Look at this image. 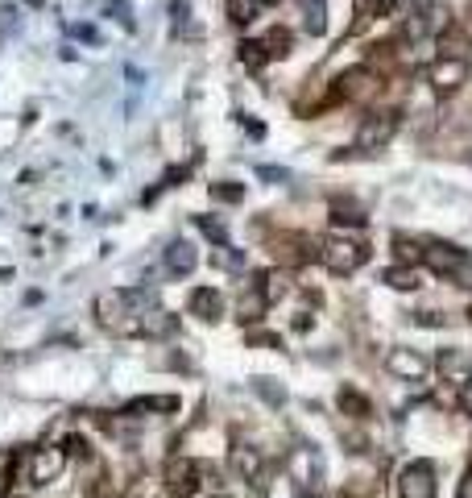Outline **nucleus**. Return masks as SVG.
Returning <instances> with one entry per match:
<instances>
[{
  "label": "nucleus",
  "mask_w": 472,
  "mask_h": 498,
  "mask_svg": "<svg viewBox=\"0 0 472 498\" xmlns=\"http://www.w3.org/2000/svg\"><path fill=\"white\" fill-rule=\"evenodd\" d=\"M158 295L150 287L142 291H104L96 295V320L108 333H125V336H142V320L145 312H153Z\"/></svg>",
  "instance_id": "f257e3e1"
},
{
  "label": "nucleus",
  "mask_w": 472,
  "mask_h": 498,
  "mask_svg": "<svg viewBox=\"0 0 472 498\" xmlns=\"http://www.w3.org/2000/svg\"><path fill=\"white\" fill-rule=\"evenodd\" d=\"M323 266H328L331 274H357L361 266L369 262V245L365 241H352V237H331V241H323Z\"/></svg>",
  "instance_id": "f03ea898"
},
{
  "label": "nucleus",
  "mask_w": 472,
  "mask_h": 498,
  "mask_svg": "<svg viewBox=\"0 0 472 498\" xmlns=\"http://www.w3.org/2000/svg\"><path fill=\"white\" fill-rule=\"evenodd\" d=\"M427 83L435 96H456V91L468 83V58H452V55H439L435 63L427 67Z\"/></svg>",
  "instance_id": "7ed1b4c3"
},
{
  "label": "nucleus",
  "mask_w": 472,
  "mask_h": 498,
  "mask_svg": "<svg viewBox=\"0 0 472 498\" xmlns=\"http://www.w3.org/2000/svg\"><path fill=\"white\" fill-rule=\"evenodd\" d=\"M393 133H398V112H373L357 129V150L361 154H377V150H385L393 142Z\"/></svg>",
  "instance_id": "20e7f679"
},
{
  "label": "nucleus",
  "mask_w": 472,
  "mask_h": 498,
  "mask_svg": "<svg viewBox=\"0 0 472 498\" xmlns=\"http://www.w3.org/2000/svg\"><path fill=\"white\" fill-rule=\"evenodd\" d=\"M435 370H439V378L447 382L452 390H468L472 387V357H468V349H439V357H435Z\"/></svg>",
  "instance_id": "39448f33"
},
{
  "label": "nucleus",
  "mask_w": 472,
  "mask_h": 498,
  "mask_svg": "<svg viewBox=\"0 0 472 498\" xmlns=\"http://www.w3.org/2000/svg\"><path fill=\"white\" fill-rule=\"evenodd\" d=\"M199 482H204V473H199V465L191 457H170L166 461V490L174 498H195Z\"/></svg>",
  "instance_id": "423d86ee"
},
{
  "label": "nucleus",
  "mask_w": 472,
  "mask_h": 498,
  "mask_svg": "<svg viewBox=\"0 0 472 498\" xmlns=\"http://www.w3.org/2000/svg\"><path fill=\"white\" fill-rule=\"evenodd\" d=\"M398 498H435V465L410 461L398 473Z\"/></svg>",
  "instance_id": "0eeeda50"
},
{
  "label": "nucleus",
  "mask_w": 472,
  "mask_h": 498,
  "mask_svg": "<svg viewBox=\"0 0 472 498\" xmlns=\"http://www.w3.org/2000/svg\"><path fill=\"white\" fill-rule=\"evenodd\" d=\"M377 88H382V79L369 67H352V71H344L336 79L331 100H369V96H377Z\"/></svg>",
  "instance_id": "6e6552de"
},
{
  "label": "nucleus",
  "mask_w": 472,
  "mask_h": 498,
  "mask_svg": "<svg viewBox=\"0 0 472 498\" xmlns=\"http://www.w3.org/2000/svg\"><path fill=\"white\" fill-rule=\"evenodd\" d=\"M63 470H67V449H58V444L34 449V457H29V482L34 486H50Z\"/></svg>",
  "instance_id": "1a4fd4ad"
},
{
  "label": "nucleus",
  "mask_w": 472,
  "mask_h": 498,
  "mask_svg": "<svg viewBox=\"0 0 472 498\" xmlns=\"http://www.w3.org/2000/svg\"><path fill=\"white\" fill-rule=\"evenodd\" d=\"M385 370L402 382H423L431 370V362L419 354V349H390V354H385Z\"/></svg>",
  "instance_id": "9d476101"
},
{
  "label": "nucleus",
  "mask_w": 472,
  "mask_h": 498,
  "mask_svg": "<svg viewBox=\"0 0 472 498\" xmlns=\"http://www.w3.org/2000/svg\"><path fill=\"white\" fill-rule=\"evenodd\" d=\"M187 308H191V316H199L204 324H215V320L224 316V295L215 287H195L187 295Z\"/></svg>",
  "instance_id": "9b49d317"
},
{
  "label": "nucleus",
  "mask_w": 472,
  "mask_h": 498,
  "mask_svg": "<svg viewBox=\"0 0 472 498\" xmlns=\"http://www.w3.org/2000/svg\"><path fill=\"white\" fill-rule=\"evenodd\" d=\"M286 473H290L294 486H315L320 473H323V465H320V457H315L311 449H294L290 461H286Z\"/></svg>",
  "instance_id": "f8f14e48"
},
{
  "label": "nucleus",
  "mask_w": 472,
  "mask_h": 498,
  "mask_svg": "<svg viewBox=\"0 0 472 498\" xmlns=\"http://www.w3.org/2000/svg\"><path fill=\"white\" fill-rule=\"evenodd\" d=\"M257 291L266 295V303H282L286 291H290V266H274V270H261L257 274Z\"/></svg>",
  "instance_id": "ddd939ff"
},
{
  "label": "nucleus",
  "mask_w": 472,
  "mask_h": 498,
  "mask_svg": "<svg viewBox=\"0 0 472 498\" xmlns=\"http://www.w3.org/2000/svg\"><path fill=\"white\" fill-rule=\"evenodd\" d=\"M423 262H427L435 274L452 279V270L464 262V249H456V245H427V249H423Z\"/></svg>",
  "instance_id": "4468645a"
},
{
  "label": "nucleus",
  "mask_w": 472,
  "mask_h": 498,
  "mask_svg": "<svg viewBox=\"0 0 472 498\" xmlns=\"http://www.w3.org/2000/svg\"><path fill=\"white\" fill-rule=\"evenodd\" d=\"M195 262L199 258H195V249H191V241H170L166 245V270L170 274H179L183 279V274L195 270Z\"/></svg>",
  "instance_id": "2eb2a0df"
},
{
  "label": "nucleus",
  "mask_w": 472,
  "mask_h": 498,
  "mask_svg": "<svg viewBox=\"0 0 472 498\" xmlns=\"http://www.w3.org/2000/svg\"><path fill=\"white\" fill-rule=\"evenodd\" d=\"M232 470L241 473L245 482H257L261 478V453L253 449V444H236V449H232Z\"/></svg>",
  "instance_id": "dca6fc26"
},
{
  "label": "nucleus",
  "mask_w": 472,
  "mask_h": 498,
  "mask_svg": "<svg viewBox=\"0 0 472 498\" xmlns=\"http://www.w3.org/2000/svg\"><path fill=\"white\" fill-rule=\"evenodd\" d=\"M382 282H390L393 291H414V287H423V274H419V266L402 262V266H390V270L382 274Z\"/></svg>",
  "instance_id": "f3484780"
},
{
  "label": "nucleus",
  "mask_w": 472,
  "mask_h": 498,
  "mask_svg": "<svg viewBox=\"0 0 472 498\" xmlns=\"http://www.w3.org/2000/svg\"><path fill=\"white\" fill-rule=\"evenodd\" d=\"M257 42H261V50H266V58H286L290 55V46H294V37H290V29L274 26L269 34H261Z\"/></svg>",
  "instance_id": "a211bd4d"
},
{
  "label": "nucleus",
  "mask_w": 472,
  "mask_h": 498,
  "mask_svg": "<svg viewBox=\"0 0 472 498\" xmlns=\"http://www.w3.org/2000/svg\"><path fill=\"white\" fill-rule=\"evenodd\" d=\"M340 411H344V416H352V419H369V416H373V403H369L361 390L344 387V390H340Z\"/></svg>",
  "instance_id": "6ab92c4d"
},
{
  "label": "nucleus",
  "mask_w": 472,
  "mask_h": 498,
  "mask_svg": "<svg viewBox=\"0 0 472 498\" xmlns=\"http://www.w3.org/2000/svg\"><path fill=\"white\" fill-rule=\"evenodd\" d=\"M174 333H179V320L170 316V312H145L142 336H174Z\"/></svg>",
  "instance_id": "aec40b11"
},
{
  "label": "nucleus",
  "mask_w": 472,
  "mask_h": 498,
  "mask_svg": "<svg viewBox=\"0 0 472 498\" xmlns=\"http://www.w3.org/2000/svg\"><path fill=\"white\" fill-rule=\"evenodd\" d=\"M212 266H215V270H224V274H241L245 270V254L224 241V245H215V249H212Z\"/></svg>",
  "instance_id": "412c9836"
},
{
  "label": "nucleus",
  "mask_w": 472,
  "mask_h": 498,
  "mask_svg": "<svg viewBox=\"0 0 472 498\" xmlns=\"http://www.w3.org/2000/svg\"><path fill=\"white\" fill-rule=\"evenodd\" d=\"M125 411L129 416H133V411H179V398L174 395H145V398H133Z\"/></svg>",
  "instance_id": "4be33fe9"
},
{
  "label": "nucleus",
  "mask_w": 472,
  "mask_h": 498,
  "mask_svg": "<svg viewBox=\"0 0 472 498\" xmlns=\"http://www.w3.org/2000/svg\"><path fill=\"white\" fill-rule=\"evenodd\" d=\"M303 5V17H307V34H323L328 26V5L323 0H299Z\"/></svg>",
  "instance_id": "5701e85b"
},
{
  "label": "nucleus",
  "mask_w": 472,
  "mask_h": 498,
  "mask_svg": "<svg viewBox=\"0 0 472 498\" xmlns=\"http://www.w3.org/2000/svg\"><path fill=\"white\" fill-rule=\"evenodd\" d=\"M266 308H269V303H266L261 291H245L241 303H236V316H241V320H261V312H266Z\"/></svg>",
  "instance_id": "b1692460"
},
{
  "label": "nucleus",
  "mask_w": 472,
  "mask_h": 498,
  "mask_svg": "<svg viewBox=\"0 0 472 498\" xmlns=\"http://www.w3.org/2000/svg\"><path fill=\"white\" fill-rule=\"evenodd\" d=\"M261 13V0H228V17L232 26H249L253 17Z\"/></svg>",
  "instance_id": "393cba45"
},
{
  "label": "nucleus",
  "mask_w": 472,
  "mask_h": 498,
  "mask_svg": "<svg viewBox=\"0 0 472 498\" xmlns=\"http://www.w3.org/2000/svg\"><path fill=\"white\" fill-rule=\"evenodd\" d=\"M439 50L452 58H468V37L460 34V29H452V34H439Z\"/></svg>",
  "instance_id": "a878e982"
},
{
  "label": "nucleus",
  "mask_w": 472,
  "mask_h": 498,
  "mask_svg": "<svg viewBox=\"0 0 472 498\" xmlns=\"http://www.w3.org/2000/svg\"><path fill=\"white\" fill-rule=\"evenodd\" d=\"M13 465H17V453H13V449H0V498H9Z\"/></svg>",
  "instance_id": "bb28decb"
},
{
  "label": "nucleus",
  "mask_w": 472,
  "mask_h": 498,
  "mask_svg": "<svg viewBox=\"0 0 472 498\" xmlns=\"http://www.w3.org/2000/svg\"><path fill=\"white\" fill-rule=\"evenodd\" d=\"M212 199H215V204H241L245 187H241V183H212Z\"/></svg>",
  "instance_id": "cd10ccee"
},
{
  "label": "nucleus",
  "mask_w": 472,
  "mask_h": 498,
  "mask_svg": "<svg viewBox=\"0 0 472 498\" xmlns=\"http://www.w3.org/2000/svg\"><path fill=\"white\" fill-rule=\"evenodd\" d=\"M195 225L204 228L212 245H224V241H228V225H224V220H215V217H195Z\"/></svg>",
  "instance_id": "c85d7f7f"
},
{
  "label": "nucleus",
  "mask_w": 472,
  "mask_h": 498,
  "mask_svg": "<svg viewBox=\"0 0 472 498\" xmlns=\"http://www.w3.org/2000/svg\"><path fill=\"white\" fill-rule=\"evenodd\" d=\"M241 63H245V67H253V71L269 63V58H266V50H261V42H257V37H249V42H241Z\"/></svg>",
  "instance_id": "c756f323"
},
{
  "label": "nucleus",
  "mask_w": 472,
  "mask_h": 498,
  "mask_svg": "<svg viewBox=\"0 0 472 498\" xmlns=\"http://www.w3.org/2000/svg\"><path fill=\"white\" fill-rule=\"evenodd\" d=\"M253 390H257V395L266 398L269 408H282V403H286V395L274 387V378H253Z\"/></svg>",
  "instance_id": "7c9ffc66"
},
{
  "label": "nucleus",
  "mask_w": 472,
  "mask_h": 498,
  "mask_svg": "<svg viewBox=\"0 0 472 498\" xmlns=\"http://www.w3.org/2000/svg\"><path fill=\"white\" fill-rule=\"evenodd\" d=\"M452 282L456 287H464V291H472V258L468 254H464V262L452 270Z\"/></svg>",
  "instance_id": "2f4dec72"
},
{
  "label": "nucleus",
  "mask_w": 472,
  "mask_h": 498,
  "mask_svg": "<svg viewBox=\"0 0 472 498\" xmlns=\"http://www.w3.org/2000/svg\"><path fill=\"white\" fill-rule=\"evenodd\" d=\"M331 220H336V225H352V228H361V225H365V212H361V208L348 212V208H340V204H336V217H331Z\"/></svg>",
  "instance_id": "473e14b6"
},
{
  "label": "nucleus",
  "mask_w": 472,
  "mask_h": 498,
  "mask_svg": "<svg viewBox=\"0 0 472 498\" xmlns=\"http://www.w3.org/2000/svg\"><path fill=\"white\" fill-rule=\"evenodd\" d=\"M257 179H266V183H286L290 175H286L282 166H257Z\"/></svg>",
  "instance_id": "72a5a7b5"
},
{
  "label": "nucleus",
  "mask_w": 472,
  "mask_h": 498,
  "mask_svg": "<svg viewBox=\"0 0 472 498\" xmlns=\"http://www.w3.org/2000/svg\"><path fill=\"white\" fill-rule=\"evenodd\" d=\"M398 254H402V262H414V258H423V249H414V241L398 237Z\"/></svg>",
  "instance_id": "f704fd0d"
},
{
  "label": "nucleus",
  "mask_w": 472,
  "mask_h": 498,
  "mask_svg": "<svg viewBox=\"0 0 472 498\" xmlns=\"http://www.w3.org/2000/svg\"><path fill=\"white\" fill-rule=\"evenodd\" d=\"M414 324H427V328H439V324H444V316H439V312H414Z\"/></svg>",
  "instance_id": "c9c22d12"
},
{
  "label": "nucleus",
  "mask_w": 472,
  "mask_h": 498,
  "mask_svg": "<svg viewBox=\"0 0 472 498\" xmlns=\"http://www.w3.org/2000/svg\"><path fill=\"white\" fill-rule=\"evenodd\" d=\"M75 37H83V42H91V46H100V34L91 26H75Z\"/></svg>",
  "instance_id": "e433bc0d"
},
{
  "label": "nucleus",
  "mask_w": 472,
  "mask_h": 498,
  "mask_svg": "<svg viewBox=\"0 0 472 498\" xmlns=\"http://www.w3.org/2000/svg\"><path fill=\"white\" fill-rule=\"evenodd\" d=\"M456 498H472V470L464 473V482H460V490H456Z\"/></svg>",
  "instance_id": "4c0bfd02"
},
{
  "label": "nucleus",
  "mask_w": 472,
  "mask_h": 498,
  "mask_svg": "<svg viewBox=\"0 0 472 498\" xmlns=\"http://www.w3.org/2000/svg\"><path fill=\"white\" fill-rule=\"evenodd\" d=\"M249 341H253V344H278V336H269V333H253Z\"/></svg>",
  "instance_id": "58836bf2"
},
{
  "label": "nucleus",
  "mask_w": 472,
  "mask_h": 498,
  "mask_svg": "<svg viewBox=\"0 0 472 498\" xmlns=\"http://www.w3.org/2000/svg\"><path fill=\"white\" fill-rule=\"evenodd\" d=\"M373 5H377V0H357V9L365 13V17H361V21H369V9H373Z\"/></svg>",
  "instance_id": "ea45409f"
},
{
  "label": "nucleus",
  "mask_w": 472,
  "mask_h": 498,
  "mask_svg": "<svg viewBox=\"0 0 472 498\" xmlns=\"http://www.w3.org/2000/svg\"><path fill=\"white\" fill-rule=\"evenodd\" d=\"M269 5H278V0H261V9H269Z\"/></svg>",
  "instance_id": "a19ab883"
},
{
  "label": "nucleus",
  "mask_w": 472,
  "mask_h": 498,
  "mask_svg": "<svg viewBox=\"0 0 472 498\" xmlns=\"http://www.w3.org/2000/svg\"><path fill=\"white\" fill-rule=\"evenodd\" d=\"M212 498H232V494H212Z\"/></svg>",
  "instance_id": "79ce46f5"
},
{
  "label": "nucleus",
  "mask_w": 472,
  "mask_h": 498,
  "mask_svg": "<svg viewBox=\"0 0 472 498\" xmlns=\"http://www.w3.org/2000/svg\"><path fill=\"white\" fill-rule=\"evenodd\" d=\"M307 498H320V494H307Z\"/></svg>",
  "instance_id": "37998d69"
},
{
  "label": "nucleus",
  "mask_w": 472,
  "mask_h": 498,
  "mask_svg": "<svg viewBox=\"0 0 472 498\" xmlns=\"http://www.w3.org/2000/svg\"><path fill=\"white\" fill-rule=\"evenodd\" d=\"M468 320H472V308H468Z\"/></svg>",
  "instance_id": "c03bdc74"
}]
</instances>
